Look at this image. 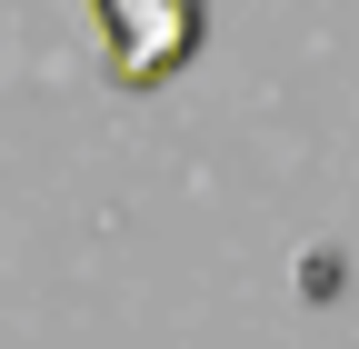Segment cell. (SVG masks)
I'll list each match as a JSON object with an SVG mask.
<instances>
[{
  "mask_svg": "<svg viewBox=\"0 0 359 349\" xmlns=\"http://www.w3.org/2000/svg\"><path fill=\"white\" fill-rule=\"evenodd\" d=\"M90 40H100V70L120 90H160L200 60L210 11L200 0H90Z\"/></svg>",
  "mask_w": 359,
  "mask_h": 349,
  "instance_id": "cell-1",
  "label": "cell"
}]
</instances>
